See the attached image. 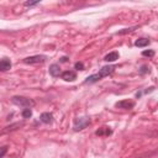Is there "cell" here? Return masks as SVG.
<instances>
[{"mask_svg": "<svg viewBox=\"0 0 158 158\" xmlns=\"http://www.w3.org/2000/svg\"><path fill=\"white\" fill-rule=\"evenodd\" d=\"M142 56H145V57H153V56H154V51H153V50L143 51V52H142Z\"/></svg>", "mask_w": 158, "mask_h": 158, "instance_id": "2e32d148", "label": "cell"}, {"mask_svg": "<svg viewBox=\"0 0 158 158\" xmlns=\"http://www.w3.org/2000/svg\"><path fill=\"white\" fill-rule=\"evenodd\" d=\"M137 27H130V29H124V30H121V31H118L117 32V35H125V33H129V32H132V31H135Z\"/></svg>", "mask_w": 158, "mask_h": 158, "instance_id": "9a60e30c", "label": "cell"}, {"mask_svg": "<svg viewBox=\"0 0 158 158\" xmlns=\"http://www.w3.org/2000/svg\"><path fill=\"white\" fill-rule=\"evenodd\" d=\"M61 77H62L63 81H66V82H74L77 79V73L73 72V70H66V72H63L61 74Z\"/></svg>", "mask_w": 158, "mask_h": 158, "instance_id": "8992f818", "label": "cell"}, {"mask_svg": "<svg viewBox=\"0 0 158 158\" xmlns=\"http://www.w3.org/2000/svg\"><path fill=\"white\" fill-rule=\"evenodd\" d=\"M52 118H53V115L50 114V112H43V114H41V116H40V120H41L43 124H51Z\"/></svg>", "mask_w": 158, "mask_h": 158, "instance_id": "9c48e42d", "label": "cell"}, {"mask_svg": "<svg viewBox=\"0 0 158 158\" xmlns=\"http://www.w3.org/2000/svg\"><path fill=\"white\" fill-rule=\"evenodd\" d=\"M61 61H62V62H67V61H68V58H67V57H62V58H61Z\"/></svg>", "mask_w": 158, "mask_h": 158, "instance_id": "44dd1931", "label": "cell"}, {"mask_svg": "<svg viewBox=\"0 0 158 158\" xmlns=\"http://www.w3.org/2000/svg\"><path fill=\"white\" fill-rule=\"evenodd\" d=\"M47 59L46 56L43 54H36V56H31V57H27L24 59V63L26 64H37V63H43Z\"/></svg>", "mask_w": 158, "mask_h": 158, "instance_id": "277c9868", "label": "cell"}, {"mask_svg": "<svg viewBox=\"0 0 158 158\" xmlns=\"http://www.w3.org/2000/svg\"><path fill=\"white\" fill-rule=\"evenodd\" d=\"M140 73L141 74H146V73H149V68H148V66H142L141 67V69H140Z\"/></svg>", "mask_w": 158, "mask_h": 158, "instance_id": "ac0fdd59", "label": "cell"}, {"mask_svg": "<svg viewBox=\"0 0 158 158\" xmlns=\"http://www.w3.org/2000/svg\"><path fill=\"white\" fill-rule=\"evenodd\" d=\"M6 151H8V148H6V147H3V148H2V151H0V158H2V157L6 153Z\"/></svg>", "mask_w": 158, "mask_h": 158, "instance_id": "ffe728a7", "label": "cell"}, {"mask_svg": "<svg viewBox=\"0 0 158 158\" xmlns=\"http://www.w3.org/2000/svg\"><path fill=\"white\" fill-rule=\"evenodd\" d=\"M37 4H40V2H26V3H25V6H26V8H31V6H35V5H37Z\"/></svg>", "mask_w": 158, "mask_h": 158, "instance_id": "d6986e66", "label": "cell"}, {"mask_svg": "<svg viewBox=\"0 0 158 158\" xmlns=\"http://www.w3.org/2000/svg\"><path fill=\"white\" fill-rule=\"evenodd\" d=\"M104 59L106 62H115V61H117V59H118V53L117 52H110V53H108L105 56Z\"/></svg>", "mask_w": 158, "mask_h": 158, "instance_id": "8fae6325", "label": "cell"}, {"mask_svg": "<svg viewBox=\"0 0 158 158\" xmlns=\"http://www.w3.org/2000/svg\"><path fill=\"white\" fill-rule=\"evenodd\" d=\"M91 120H90V117H78L77 120L74 121V125H73V129L74 131H81V130H84L85 127H88L90 125Z\"/></svg>", "mask_w": 158, "mask_h": 158, "instance_id": "3957f363", "label": "cell"}, {"mask_svg": "<svg viewBox=\"0 0 158 158\" xmlns=\"http://www.w3.org/2000/svg\"><path fill=\"white\" fill-rule=\"evenodd\" d=\"M115 66H105V67H103L101 69H100V72L99 73H96V74H93V75H90V77H88L87 79H85V84H93V83H96V82H99L100 79H103L104 77H108L109 74H111L114 70H115Z\"/></svg>", "mask_w": 158, "mask_h": 158, "instance_id": "6da1fadb", "label": "cell"}, {"mask_svg": "<svg viewBox=\"0 0 158 158\" xmlns=\"http://www.w3.org/2000/svg\"><path fill=\"white\" fill-rule=\"evenodd\" d=\"M11 103L17 105V106H22L25 109H31L32 106H35V101L30 98H25V96H19V95H15L11 98Z\"/></svg>", "mask_w": 158, "mask_h": 158, "instance_id": "7a4b0ae2", "label": "cell"}, {"mask_svg": "<svg viewBox=\"0 0 158 158\" xmlns=\"http://www.w3.org/2000/svg\"><path fill=\"white\" fill-rule=\"evenodd\" d=\"M74 68H75L77 70H84V64H83L82 62H77V63L74 64Z\"/></svg>", "mask_w": 158, "mask_h": 158, "instance_id": "e0dca14e", "label": "cell"}, {"mask_svg": "<svg viewBox=\"0 0 158 158\" xmlns=\"http://www.w3.org/2000/svg\"><path fill=\"white\" fill-rule=\"evenodd\" d=\"M115 106H116V108H118V109L130 110V109H132V108L135 106V101H132V100H129V99H126V100L117 101V103L115 104Z\"/></svg>", "mask_w": 158, "mask_h": 158, "instance_id": "5b68a950", "label": "cell"}, {"mask_svg": "<svg viewBox=\"0 0 158 158\" xmlns=\"http://www.w3.org/2000/svg\"><path fill=\"white\" fill-rule=\"evenodd\" d=\"M149 43H151V41H149V40H147V38H138L137 41L135 42V46L136 47H146Z\"/></svg>", "mask_w": 158, "mask_h": 158, "instance_id": "7c38bea8", "label": "cell"}, {"mask_svg": "<svg viewBox=\"0 0 158 158\" xmlns=\"http://www.w3.org/2000/svg\"><path fill=\"white\" fill-rule=\"evenodd\" d=\"M21 126H24L22 122H16V124H14V125H11V126L5 127V130H3L2 133H6V132H9V131H14V130H16V127H21Z\"/></svg>", "mask_w": 158, "mask_h": 158, "instance_id": "4fadbf2b", "label": "cell"}, {"mask_svg": "<svg viewBox=\"0 0 158 158\" xmlns=\"http://www.w3.org/2000/svg\"><path fill=\"white\" fill-rule=\"evenodd\" d=\"M50 74L52 75V77H54V78H57V77H59L62 73H61V67H59V64H52L51 67H50Z\"/></svg>", "mask_w": 158, "mask_h": 158, "instance_id": "52a82bcc", "label": "cell"}, {"mask_svg": "<svg viewBox=\"0 0 158 158\" xmlns=\"http://www.w3.org/2000/svg\"><path fill=\"white\" fill-rule=\"evenodd\" d=\"M11 62H10V59H8V58H5V59H3V61H0V72H6V70H9L10 68H11Z\"/></svg>", "mask_w": 158, "mask_h": 158, "instance_id": "ba28073f", "label": "cell"}, {"mask_svg": "<svg viewBox=\"0 0 158 158\" xmlns=\"http://www.w3.org/2000/svg\"><path fill=\"white\" fill-rule=\"evenodd\" d=\"M21 115H22L24 118H30L32 116V111H31V109H24Z\"/></svg>", "mask_w": 158, "mask_h": 158, "instance_id": "5bb4252c", "label": "cell"}, {"mask_svg": "<svg viewBox=\"0 0 158 158\" xmlns=\"http://www.w3.org/2000/svg\"><path fill=\"white\" fill-rule=\"evenodd\" d=\"M112 133V131L110 130V127H100L99 130H96V132H95V135L96 136H109V135H111Z\"/></svg>", "mask_w": 158, "mask_h": 158, "instance_id": "30bf717a", "label": "cell"}]
</instances>
